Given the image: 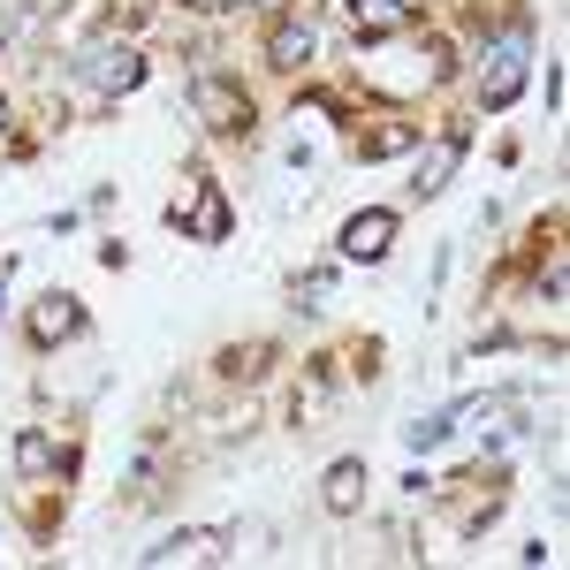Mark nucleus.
Returning a JSON list of instances; mask_svg holds the SVG:
<instances>
[{"label":"nucleus","mask_w":570,"mask_h":570,"mask_svg":"<svg viewBox=\"0 0 570 570\" xmlns=\"http://www.w3.org/2000/svg\"><path fill=\"white\" fill-rule=\"evenodd\" d=\"M69 77L99 99V107H115L122 91H137L145 85V53H137L130 39H115V31H99V39H85L77 46V61H69Z\"/></svg>","instance_id":"1"},{"label":"nucleus","mask_w":570,"mask_h":570,"mask_svg":"<svg viewBox=\"0 0 570 570\" xmlns=\"http://www.w3.org/2000/svg\"><path fill=\"white\" fill-rule=\"evenodd\" d=\"M525 85H532V31L510 23V31H494V39L480 46V107L502 115V107H518Z\"/></svg>","instance_id":"2"},{"label":"nucleus","mask_w":570,"mask_h":570,"mask_svg":"<svg viewBox=\"0 0 570 570\" xmlns=\"http://www.w3.org/2000/svg\"><path fill=\"white\" fill-rule=\"evenodd\" d=\"M168 220H176L190 244H228V228H236V206H228V190H220L214 176H183L176 206H168Z\"/></svg>","instance_id":"3"},{"label":"nucleus","mask_w":570,"mask_h":570,"mask_svg":"<svg viewBox=\"0 0 570 570\" xmlns=\"http://www.w3.org/2000/svg\"><path fill=\"white\" fill-rule=\"evenodd\" d=\"M190 115H198L214 137H252V99H244V85H228V77H214V69L190 77Z\"/></svg>","instance_id":"4"},{"label":"nucleus","mask_w":570,"mask_h":570,"mask_svg":"<svg viewBox=\"0 0 570 570\" xmlns=\"http://www.w3.org/2000/svg\"><path fill=\"white\" fill-rule=\"evenodd\" d=\"M395 228H403V220H395V206H365V214H351V220H343L335 252H343L351 266H381V259L395 252Z\"/></svg>","instance_id":"5"},{"label":"nucleus","mask_w":570,"mask_h":570,"mask_svg":"<svg viewBox=\"0 0 570 570\" xmlns=\"http://www.w3.org/2000/svg\"><path fill=\"white\" fill-rule=\"evenodd\" d=\"M236 556V525H190V532H168L160 548H145V563L168 570V563H228Z\"/></svg>","instance_id":"6"},{"label":"nucleus","mask_w":570,"mask_h":570,"mask_svg":"<svg viewBox=\"0 0 570 570\" xmlns=\"http://www.w3.org/2000/svg\"><path fill=\"white\" fill-rule=\"evenodd\" d=\"M23 335H31L39 351H61V343L85 335V305H77L69 289H46L39 305H31V320H23Z\"/></svg>","instance_id":"7"},{"label":"nucleus","mask_w":570,"mask_h":570,"mask_svg":"<svg viewBox=\"0 0 570 570\" xmlns=\"http://www.w3.org/2000/svg\"><path fill=\"white\" fill-rule=\"evenodd\" d=\"M464 145H472V130H441L426 153H419V168H411V198H441L449 183H456V168H464Z\"/></svg>","instance_id":"8"},{"label":"nucleus","mask_w":570,"mask_h":570,"mask_svg":"<svg viewBox=\"0 0 570 570\" xmlns=\"http://www.w3.org/2000/svg\"><path fill=\"white\" fill-rule=\"evenodd\" d=\"M312 53H320V23L312 16H282L266 31V69H305Z\"/></svg>","instance_id":"9"},{"label":"nucleus","mask_w":570,"mask_h":570,"mask_svg":"<svg viewBox=\"0 0 570 570\" xmlns=\"http://www.w3.org/2000/svg\"><path fill=\"white\" fill-rule=\"evenodd\" d=\"M61 472H69V456L53 449V434H46V426H23V434H16V480L46 487V480H61Z\"/></svg>","instance_id":"10"},{"label":"nucleus","mask_w":570,"mask_h":570,"mask_svg":"<svg viewBox=\"0 0 570 570\" xmlns=\"http://www.w3.org/2000/svg\"><path fill=\"white\" fill-rule=\"evenodd\" d=\"M365 456H335V464H327V480H320V502H327V510H335V518H357V510H365Z\"/></svg>","instance_id":"11"},{"label":"nucleus","mask_w":570,"mask_h":570,"mask_svg":"<svg viewBox=\"0 0 570 570\" xmlns=\"http://www.w3.org/2000/svg\"><path fill=\"white\" fill-rule=\"evenodd\" d=\"M351 23H357V39H403L411 8L403 0H351Z\"/></svg>","instance_id":"12"},{"label":"nucleus","mask_w":570,"mask_h":570,"mask_svg":"<svg viewBox=\"0 0 570 570\" xmlns=\"http://www.w3.org/2000/svg\"><path fill=\"white\" fill-rule=\"evenodd\" d=\"M419 145V122H373V130H357V160H395V153H411Z\"/></svg>","instance_id":"13"},{"label":"nucleus","mask_w":570,"mask_h":570,"mask_svg":"<svg viewBox=\"0 0 570 570\" xmlns=\"http://www.w3.org/2000/svg\"><path fill=\"white\" fill-rule=\"evenodd\" d=\"M214 365H220V381H244L252 389V381H266V365H274V343H228Z\"/></svg>","instance_id":"14"},{"label":"nucleus","mask_w":570,"mask_h":570,"mask_svg":"<svg viewBox=\"0 0 570 570\" xmlns=\"http://www.w3.org/2000/svg\"><path fill=\"white\" fill-rule=\"evenodd\" d=\"M456 419H464V411H456V403H449V411H426V419H419V426H403V441H411V449H419V456H426V449H441V441L456 434Z\"/></svg>","instance_id":"15"},{"label":"nucleus","mask_w":570,"mask_h":570,"mask_svg":"<svg viewBox=\"0 0 570 570\" xmlns=\"http://www.w3.org/2000/svg\"><path fill=\"white\" fill-rule=\"evenodd\" d=\"M327 289H335V266H312L305 282H297V305H305V312H320V305H327Z\"/></svg>","instance_id":"16"},{"label":"nucleus","mask_w":570,"mask_h":570,"mask_svg":"<svg viewBox=\"0 0 570 570\" xmlns=\"http://www.w3.org/2000/svg\"><path fill=\"white\" fill-rule=\"evenodd\" d=\"M540 297H548V305H563V297H570V266H563V252L548 259V274H540Z\"/></svg>","instance_id":"17"},{"label":"nucleus","mask_w":570,"mask_h":570,"mask_svg":"<svg viewBox=\"0 0 570 570\" xmlns=\"http://www.w3.org/2000/svg\"><path fill=\"white\" fill-rule=\"evenodd\" d=\"M183 8H206V16H214V8H236V0H183Z\"/></svg>","instance_id":"18"},{"label":"nucleus","mask_w":570,"mask_h":570,"mask_svg":"<svg viewBox=\"0 0 570 570\" xmlns=\"http://www.w3.org/2000/svg\"><path fill=\"white\" fill-rule=\"evenodd\" d=\"M0 145H8V99H0Z\"/></svg>","instance_id":"19"},{"label":"nucleus","mask_w":570,"mask_h":570,"mask_svg":"<svg viewBox=\"0 0 570 570\" xmlns=\"http://www.w3.org/2000/svg\"><path fill=\"white\" fill-rule=\"evenodd\" d=\"M259 8H289V0H259Z\"/></svg>","instance_id":"20"},{"label":"nucleus","mask_w":570,"mask_h":570,"mask_svg":"<svg viewBox=\"0 0 570 570\" xmlns=\"http://www.w3.org/2000/svg\"><path fill=\"white\" fill-rule=\"evenodd\" d=\"M0 305H8V297H0Z\"/></svg>","instance_id":"21"}]
</instances>
